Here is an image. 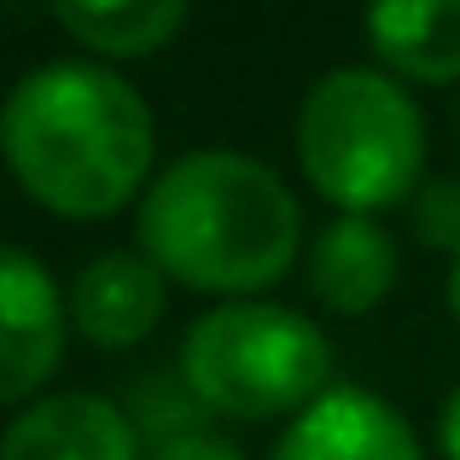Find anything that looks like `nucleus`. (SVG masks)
<instances>
[{
    "instance_id": "nucleus-1",
    "label": "nucleus",
    "mask_w": 460,
    "mask_h": 460,
    "mask_svg": "<svg viewBox=\"0 0 460 460\" xmlns=\"http://www.w3.org/2000/svg\"><path fill=\"white\" fill-rule=\"evenodd\" d=\"M0 152L41 210L70 222L117 216L152 175V111L105 65H41L6 93Z\"/></svg>"
},
{
    "instance_id": "nucleus-2",
    "label": "nucleus",
    "mask_w": 460,
    "mask_h": 460,
    "mask_svg": "<svg viewBox=\"0 0 460 460\" xmlns=\"http://www.w3.org/2000/svg\"><path fill=\"white\" fill-rule=\"evenodd\" d=\"M297 245V199L245 152H187L140 199V257L187 292L245 304L292 269Z\"/></svg>"
},
{
    "instance_id": "nucleus-3",
    "label": "nucleus",
    "mask_w": 460,
    "mask_h": 460,
    "mask_svg": "<svg viewBox=\"0 0 460 460\" xmlns=\"http://www.w3.org/2000/svg\"><path fill=\"white\" fill-rule=\"evenodd\" d=\"M297 164L309 187L344 216L391 210L420 187L426 117L385 70H326L297 105Z\"/></svg>"
},
{
    "instance_id": "nucleus-4",
    "label": "nucleus",
    "mask_w": 460,
    "mask_h": 460,
    "mask_svg": "<svg viewBox=\"0 0 460 460\" xmlns=\"http://www.w3.org/2000/svg\"><path fill=\"white\" fill-rule=\"evenodd\" d=\"M181 373L216 420L304 414L332 391V344L309 314L245 297L192 321Z\"/></svg>"
},
{
    "instance_id": "nucleus-5",
    "label": "nucleus",
    "mask_w": 460,
    "mask_h": 460,
    "mask_svg": "<svg viewBox=\"0 0 460 460\" xmlns=\"http://www.w3.org/2000/svg\"><path fill=\"white\" fill-rule=\"evenodd\" d=\"M70 309L53 274L18 245H0V402H30L65 356Z\"/></svg>"
},
{
    "instance_id": "nucleus-6",
    "label": "nucleus",
    "mask_w": 460,
    "mask_h": 460,
    "mask_svg": "<svg viewBox=\"0 0 460 460\" xmlns=\"http://www.w3.org/2000/svg\"><path fill=\"white\" fill-rule=\"evenodd\" d=\"M269 460H426L420 438L385 396L332 385L280 431Z\"/></svg>"
},
{
    "instance_id": "nucleus-7",
    "label": "nucleus",
    "mask_w": 460,
    "mask_h": 460,
    "mask_svg": "<svg viewBox=\"0 0 460 460\" xmlns=\"http://www.w3.org/2000/svg\"><path fill=\"white\" fill-rule=\"evenodd\" d=\"M0 460H140V431L111 396H35L0 431Z\"/></svg>"
},
{
    "instance_id": "nucleus-8",
    "label": "nucleus",
    "mask_w": 460,
    "mask_h": 460,
    "mask_svg": "<svg viewBox=\"0 0 460 460\" xmlns=\"http://www.w3.org/2000/svg\"><path fill=\"white\" fill-rule=\"evenodd\" d=\"M70 326L100 349H128L164 321V274L140 251H105L70 280Z\"/></svg>"
},
{
    "instance_id": "nucleus-9",
    "label": "nucleus",
    "mask_w": 460,
    "mask_h": 460,
    "mask_svg": "<svg viewBox=\"0 0 460 460\" xmlns=\"http://www.w3.org/2000/svg\"><path fill=\"white\" fill-rule=\"evenodd\" d=\"M402 257H396V239L385 234L373 216H338L314 234L309 245V292L321 309L332 314H373L391 297Z\"/></svg>"
},
{
    "instance_id": "nucleus-10",
    "label": "nucleus",
    "mask_w": 460,
    "mask_h": 460,
    "mask_svg": "<svg viewBox=\"0 0 460 460\" xmlns=\"http://www.w3.org/2000/svg\"><path fill=\"white\" fill-rule=\"evenodd\" d=\"M367 35L402 82H426V88L460 82V0H391V6H373Z\"/></svg>"
},
{
    "instance_id": "nucleus-11",
    "label": "nucleus",
    "mask_w": 460,
    "mask_h": 460,
    "mask_svg": "<svg viewBox=\"0 0 460 460\" xmlns=\"http://www.w3.org/2000/svg\"><path fill=\"white\" fill-rule=\"evenodd\" d=\"M53 23L100 58H146L187 30L181 0H70L53 6Z\"/></svg>"
},
{
    "instance_id": "nucleus-12",
    "label": "nucleus",
    "mask_w": 460,
    "mask_h": 460,
    "mask_svg": "<svg viewBox=\"0 0 460 460\" xmlns=\"http://www.w3.org/2000/svg\"><path fill=\"white\" fill-rule=\"evenodd\" d=\"M123 414H128V426H135L140 438H157V443L187 438V431H204V420H210L204 402L192 396V385H187L181 367L140 373V379L128 385V396H123Z\"/></svg>"
},
{
    "instance_id": "nucleus-13",
    "label": "nucleus",
    "mask_w": 460,
    "mask_h": 460,
    "mask_svg": "<svg viewBox=\"0 0 460 460\" xmlns=\"http://www.w3.org/2000/svg\"><path fill=\"white\" fill-rule=\"evenodd\" d=\"M414 239L460 257V181H426L414 199Z\"/></svg>"
},
{
    "instance_id": "nucleus-14",
    "label": "nucleus",
    "mask_w": 460,
    "mask_h": 460,
    "mask_svg": "<svg viewBox=\"0 0 460 460\" xmlns=\"http://www.w3.org/2000/svg\"><path fill=\"white\" fill-rule=\"evenodd\" d=\"M146 460H245V449L216 431H187V438H169V443H152Z\"/></svg>"
},
{
    "instance_id": "nucleus-15",
    "label": "nucleus",
    "mask_w": 460,
    "mask_h": 460,
    "mask_svg": "<svg viewBox=\"0 0 460 460\" xmlns=\"http://www.w3.org/2000/svg\"><path fill=\"white\" fill-rule=\"evenodd\" d=\"M438 443H443V460H460V385L443 402V420H438Z\"/></svg>"
},
{
    "instance_id": "nucleus-16",
    "label": "nucleus",
    "mask_w": 460,
    "mask_h": 460,
    "mask_svg": "<svg viewBox=\"0 0 460 460\" xmlns=\"http://www.w3.org/2000/svg\"><path fill=\"white\" fill-rule=\"evenodd\" d=\"M449 309H455V321H460V257L449 262Z\"/></svg>"
}]
</instances>
